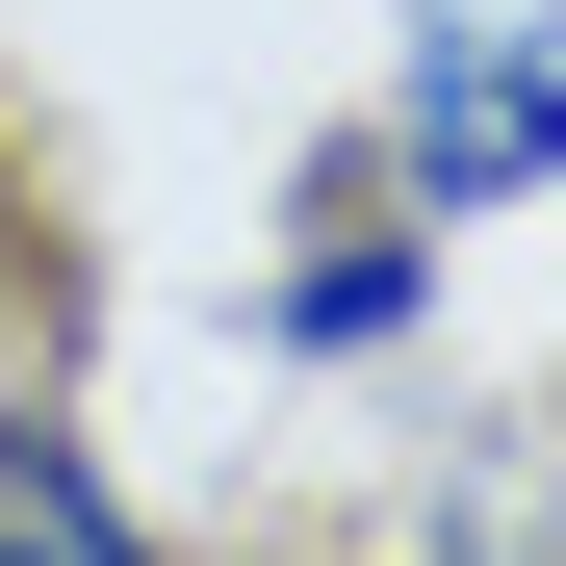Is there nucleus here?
I'll use <instances>...</instances> for the list:
<instances>
[{
	"label": "nucleus",
	"instance_id": "obj_1",
	"mask_svg": "<svg viewBox=\"0 0 566 566\" xmlns=\"http://www.w3.org/2000/svg\"><path fill=\"white\" fill-rule=\"evenodd\" d=\"M387 180H412V232H463V207H541V180H566V0H412Z\"/></svg>",
	"mask_w": 566,
	"mask_h": 566
},
{
	"label": "nucleus",
	"instance_id": "obj_2",
	"mask_svg": "<svg viewBox=\"0 0 566 566\" xmlns=\"http://www.w3.org/2000/svg\"><path fill=\"white\" fill-rule=\"evenodd\" d=\"M0 566H155V541H129V490H104L52 412H0Z\"/></svg>",
	"mask_w": 566,
	"mask_h": 566
},
{
	"label": "nucleus",
	"instance_id": "obj_3",
	"mask_svg": "<svg viewBox=\"0 0 566 566\" xmlns=\"http://www.w3.org/2000/svg\"><path fill=\"white\" fill-rule=\"evenodd\" d=\"M412 310H438V232H335L310 283H283V335H310V360H387Z\"/></svg>",
	"mask_w": 566,
	"mask_h": 566
}]
</instances>
